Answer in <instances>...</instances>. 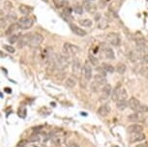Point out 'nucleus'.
<instances>
[{
	"instance_id": "nucleus-1",
	"label": "nucleus",
	"mask_w": 148,
	"mask_h": 147,
	"mask_svg": "<svg viewBox=\"0 0 148 147\" xmlns=\"http://www.w3.org/2000/svg\"><path fill=\"white\" fill-rule=\"evenodd\" d=\"M54 63H55L56 70H59V71L65 70V69L68 68V66L70 64L69 56H67V55H62V54H56L55 55Z\"/></svg>"
},
{
	"instance_id": "nucleus-2",
	"label": "nucleus",
	"mask_w": 148,
	"mask_h": 147,
	"mask_svg": "<svg viewBox=\"0 0 148 147\" xmlns=\"http://www.w3.org/2000/svg\"><path fill=\"white\" fill-rule=\"evenodd\" d=\"M128 97L127 91L125 88H123L121 86H117L114 88L112 95H111V99L114 102L117 101H123V100H126Z\"/></svg>"
},
{
	"instance_id": "nucleus-3",
	"label": "nucleus",
	"mask_w": 148,
	"mask_h": 147,
	"mask_svg": "<svg viewBox=\"0 0 148 147\" xmlns=\"http://www.w3.org/2000/svg\"><path fill=\"white\" fill-rule=\"evenodd\" d=\"M16 23H18L19 29L26 30V29L31 28L34 21H33V19L31 18H29V16H22V18L18 19Z\"/></svg>"
},
{
	"instance_id": "nucleus-4",
	"label": "nucleus",
	"mask_w": 148,
	"mask_h": 147,
	"mask_svg": "<svg viewBox=\"0 0 148 147\" xmlns=\"http://www.w3.org/2000/svg\"><path fill=\"white\" fill-rule=\"evenodd\" d=\"M79 48L72 45L70 43H65L63 46V51L67 56H74V55H76L79 52Z\"/></svg>"
},
{
	"instance_id": "nucleus-5",
	"label": "nucleus",
	"mask_w": 148,
	"mask_h": 147,
	"mask_svg": "<svg viewBox=\"0 0 148 147\" xmlns=\"http://www.w3.org/2000/svg\"><path fill=\"white\" fill-rule=\"evenodd\" d=\"M107 42L108 44H110L111 46H120V43H121V39H120V36L117 33L111 32L108 33L107 36Z\"/></svg>"
},
{
	"instance_id": "nucleus-6",
	"label": "nucleus",
	"mask_w": 148,
	"mask_h": 147,
	"mask_svg": "<svg viewBox=\"0 0 148 147\" xmlns=\"http://www.w3.org/2000/svg\"><path fill=\"white\" fill-rule=\"evenodd\" d=\"M91 65L92 64L89 62V61H85L84 65H83V67L82 69V76L85 79V80H87V81H89L92 77V67H91Z\"/></svg>"
},
{
	"instance_id": "nucleus-7",
	"label": "nucleus",
	"mask_w": 148,
	"mask_h": 147,
	"mask_svg": "<svg viewBox=\"0 0 148 147\" xmlns=\"http://www.w3.org/2000/svg\"><path fill=\"white\" fill-rule=\"evenodd\" d=\"M44 41V37L42 36L41 34H34L32 35L31 39H30V42H29V46L31 48H37L43 43Z\"/></svg>"
},
{
	"instance_id": "nucleus-8",
	"label": "nucleus",
	"mask_w": 148,
	"mask_h": 147,
	"mask_svg": "<svg viewBox=\"0 0 148 147\" xmlns=\"http://www.w3.org/2000/svg\"><path fill=\"white\" fill-rule=\"evenodd\" d=\"M32 37V34H24V35H21L19 40L18 41V49H21L23 46H25L26 45H29V42H30V39Z\"/></svg>"
},
{
	"instance_id": "nucleus-9",
	"label": "nucleus",
	"mask_w": 148,
	"mask_h": 147,
	"mask_svg": "<svg viewBox=\"0 0 148 147\" xmlns=\"http://www.w3.org/2000/svg\"><path fill=\"white\" fill-rule=\"evenodd\" d=\"M146 138V135H145L143 133H135V134H132L130 135V142L131 143H135V142H139V141H142Z\"/></svg>"
},
{
	"instance_id": "nucleus-10",
	"label": "nucleus",
	"mask_w": 148,
	"mask_h": 147,
	"mask_svg": "<svg viewBox=\"0 0 148 147\" xmlns=\"http://www.w3.org/2000/svg\"><path fill=\"white\" fill-rule=\"evenodd\" d=\"M128 104H129V107L131 109L134 110L135 112H138V107H140L141 103L139 102L136 98H135V97H131L130 100L128 101Z\"/></svg>"
},
{
	"instance_id": "nucleus-11",
	"label": "nucleus",
	"mask_w": 148,
	"mask_h": 147,
	"mask_svg": "<svg viewBox=\"0 0 148 147\" xmlns=\"http://www.w3.org/2000/svg\"><path fill=\"white\" fill-rule=\"evenodd\" d=\"M103 51H104V53L106 55V57L110 60H113L115 58V54H114V51H112V49H110V46H108L106 44H103L102 45Z\"/></svg>"
},
{
	"instance_id": "nucleus-12",
	"label": "nucleus",
	"mask_w": 148,
	"mask_h": 147,
	"mask_svg": "<svg viewBox=\"0 0 148 147\" xmlns=\"http://www.w3.org/2000/svg\"><path fill=\"white\" fill-rule=\"evenodd\" d=\"M111 93L110 84H105L101 88V100H107Z\"/></svg>"
},
{
	"instance_id": "nucleus-13",
	"label": "nucleus",
	"mask_w": 148,
	"mask_h": 147,
	"mask_svg": "<svg viewBox=\"0 0 148 147\" xmlns=\"http://www.w3.org/2000/svg\"><path fill=\"white\" fill-rule=\"evenodd\" d=\"M83 7L86 12H88L89 14H95L97 11V6L94 3H92L91 1H84L83 2Z\"/></svg>"
},
{
	"instance_id": "nucleus-14",
	"label": "nucleus",
	"mask_w": 148,
	"mask_h": 147,
	"mask_svg": "<svg viewBox=\"0 0 148 147\" xmlns=\"http://www.w3.org/2000/svg\"><path fill=\"white\" fill-rule=\"evenodd\" d=\"M70 28L73 31L74 34H76L77 36H79V37H83V36L86 35V31L85 30L82 29L80 27L77 26L76 24H73V23H70Z\"/></svg>"
},
{
	"instance_id": "nucleus-15",
	"label": "nucleus",
	"mask_w": 148,
	"mask_h": 147,
	"mask_svg": "<svg viewBox=\"0 0 148 147\" xmlns=\"http://www.w3.org/2000/svg\"><path fill=\"white\" fill-rule=\"evenodd\" d=\"M98 114L103 116V117H105V116H107L110 114V107L108 106V104H105V105H102L101 107L98 109Z\"/></svg>"
},
{
	"instance_id": "nucleus-16",
	"label": "nucleus",
	"mask_w": 148,
	"mask_h": 147,
	"mask_svg": "<svg viewBox=\"0 0 148 147\" xmlns=\"http://www.w3.org/2000/svg\"><path fill=\"white\" fill-rule=\"evenodd\" d=\"M60 16L64 18V21H68V23H70L73 18L72 15H71V9H70V8H67V7L64 8L63 11L60 14Z\"/></svg>"
},
{
	"instance_id": "nucleus-17",
	"label": "nucleus",
	"mask_w": 148,
	"mask_h": 147,
	"mask_svg": "<svg viewBox=\"0 0 148 147\" xmlns=\"http://www.w3.org/2000/svg\"><path fill=\"white\" fill-rule=\"evenodd\" d=\"M18 11L21 15H23L24 16H26L27 15H29L30 13L33 11V8L32 7H29L27 5H24V4H21L18 6Z\"/></svg>"
},
{
	"instance_id": "nucleus-18",
	"label": "nucleus",
	"mask_w": 148,
	"mask_h": 147,
	"mask_svg": "<svg viewBox=\"0 0 148 147\" xmlns=\"http://www.w3.org/2000/svg\"><path fill=\"white\" fill-rule=\"evenodd\" d=\"M143 131V128H142L141 125L138 124H133L131 126L128 127V132L131 133V134H135V133H142Z\"/></svg>"
},
{
	"instance_id": "nucleus-19",
	"label": "nucleus",
	"mask_w": 148,
	"mask_h": 147,
	"mask_svg": "<svg viewBox=\"0 0 148 147\" xmlns=\"http://www.w3.org/2000/svg\"><path fill=\"white\" fill-rule=\"evenodd\" d=\"M129 59L134 63L138 62V61L140 60V54L136 51H132L129 53Z\"/></svg>"
},
{
	"instance_id": "nucleus-20",
	"label": "nucleus",
	"mask_w": 148,
	"mask_h": 147,
	"mask_svg": "<svg viewBox=\"0 0 148 147\" xmlns=\"http://www.w3.org/2000/svg\"><path fill=\"white\" fill-rule=\"evenodd\" d=\"M18 28H19L18 23H12L9 27H7L6 31H5V35H14L15 32L18 30Z\"/></svg>"
},
{
	"instance_id": "nucleus-21",
	"label": "nucleus",
	"mask_w": 148,
	"mask_h": 147,
	"mask_svg": "<svg viewBox=\"0 0 148 147\" xmlns=\"http://www.w3.org/2000/svg\"><path fill=\"white\" fill-rule=\"evenodd\" d=\"M94 80L99 83L101 86H104L105 84H107V77L105 76H102V75L97 74L96 76L94 77Z\"/></svg>"
},
{
	"instance_id": "nucleus-22",
	"label": "nucleus",
	"mask_w": 148,
	"mask_h": 147,
	"mask_svg": "<svg viewBox=\"0 0 148 147\" xmlns=\"http://www.w3.org/2000/svg\"><path fill=\"white\" fill-rule=\"evenodd\" d=\"M72 69H73V73H74V75H77L79 73L80 69H82V66H80V63H79V59H75L74 61H73Z\"/></svg>"
},
{
	"instance_id": "nucleus-23",
	"label": "nucleus",
	"mask_w": 148,
	"mask_h": 147,
	"mask_svg": "<svg viewBox=\"0 0 148 147\" xmlns=\"http://www.w3.org/2000/svg\"><path fill=\"white\" fill-rule=\"evenodd\" d=\"M77 84V79L74 77H69L65 80V85L68 88H74Z\"/></svg>"
},
{
	"instance_id": "nucleus-24",
	"label": "nucleus",
	"mask_w": 148,
	"mask_h": 147,
	"mask_svg": "<svg viewBox=\"0 0 148 147\" xmlns=\"http://www.w3.org/2000/svg\"><path fill=\"white\" fill-rule=\"evenodd\" d=\"M54 6L60 9V8H65L69 4V0H53Z\"/></svg>"
},
{
	"instance_id": "nucleus-25",
	"label": "nucleus",
	"mask_w": 148,
	"mask_h": 147,
	"mask_svg": "<svg viewBox=\"0 0 148 147\" xmlns=\"http://www.w3.org/2000/svg\"><path fill=\"white\" fill-rule=\"evenodd\" d=\"M129 107V104L126 100H123V101H117L116 102V107L119 110H124Z\"/></svg>"
},
{
	"instance_id": "nucleus-26",
	"label": "nucleus",
	"mask_w": 148,
	"mask_h": 147,
	"mask_svg": "<svg viewBox=\"0 0 148 147\" xmlns=\"http://www.w3.org/2000/svg\"><path fill=\"white\" fill-rule=\"evenodd\" d=\"M108 19L107 18H101L99 19V23H98L97 27L99 29H106L108 28Z\"/></svg>"
},
{
	"instance_id": "nucleus-27",
	"label": "nucleus",
	"mask_w": 148,
	"mask_h": 147,
	"mask_svg": "<svg viewBox=\"0 0 148 147\" xmlns=\"http://www.w3.org/2000/svg\"><path fill=\"white\" fill-rule=\"evenodd\" d=\"M51 143L55 146H60L63 143V138L61 137H58V135H55L51 138Z\"/></svg>"
},
{
	"instance_id": "nucleus-28",
	"label": "nucleus",
	"mask_w": 148,
	"mask_h": 147,
	"mask_svg": "<svg viewBox=\"0 0 148 147\" xmlns=\"http://www.w3.org/2000/svg\"><path fill=\"white\" fill-rule=\"evenodd\" d=\"M126 65L125 64H123V63H118L117 64V66H116V68H115V71L117 72L118 74H120V75H123L126 72Z\"/></svg>"
},
{
	"instance_id": "nucleus-29",
	"label": "nucleus",
	"mask_w": 148,
	"mask_h": 147,
	"mask_svg": "<svg viewBox=\"0 0 148 147\" xmlns=\"http://www.w3.org/2000/svg\"><path fill=\"white\" fill-rule=\"evenodd\" d=\"M102 67L104 68V70L107 72V73H110V74L113 73V72L115 71V69H114L113 66L110 64H108V63H103Z\"/></svg>"
},
{
	"instance_id": "nucleus-30",
	"label": "nucleus",
	"mask_w": 148,
	"mask_h": 147,
	"mask_svg": "<svg viewBox=\"0 0 148 147\" xmlns=\"http://www.w3.org/2000/svg\"><path fill=\"white\" fill-rule=\"evenodd\" d=\"M12 8V4L7 0H1V11H4V9L8 11Z\"/></svg>"
},
{
	"instance_id": "nucleus-31",
	"label": "nucleus",
	"mask_w": 148,
	"mask_h": 147,
	"mask_svg": "<svg viewBox=\"0 0 148 147\" xmlns=\"http://www.w3.org/2000/svg\"><path fill=\"white\" fill-rule=\"evenodd\" d=\"M79 24L84 27H90L92 26V21L89 18H84V19H79Z\"/></svg>"
},
{
	"instance_id": "nucleus-32",
	"label": "nucleus",
	"mask_w": 148,
	"mask_h": 147,
	"mask_svg": "<svg viewBox=\"0 0 148 147\" xmlns=\"http://www.w3.org/2000/svg\"><path fill=\"white\" fill-rule=\"evenodd\" d=\"M21 34H14V35H11L9 39H8V41H9V43L11 44H14V43H18V41L19 40V38H21Z\"/></svg>"
},
{
	"instance_id": "nucleus-33",
	"label": "nucleus",
	"mask_w": 148,
	"mask_h": 147,
	"mask_svg": "<svg viewBox=\"0 0 148 147\" xmlns=\"http://www.w3.org/2000/svg\"><path fill=\"white\" fill-rule=\"evenodd\" d=\"M6 19L11 21V23H13V21H15L16 19V14L15 12H8V14L6 15Z\"/></svg>"
},
{
	"instance_id": "nucleus-34",
	"label": "nucleus",
	"mask_w": 148,
	"mask_h": 147,
	"mask_svg": "<svg viewBox=\"0 0 148 147\" xmlns=\"http://www.w3.org/2000/svg\"><path fill=\"white\" fill-rule=\"evenodd\" d=\"M89 62H90L93 66L98 67V66H99V58L95 57L94 55L89 54Z\"/></svg>"
},
{
	"instance_id": "nucleus-35",
	"label": "nucleus",
	"mask_w": 148,
	"mask_h": 147,
	"mask_svg": "<svg viewBox=\"0 0 148 147\" xmlns=\"http://www.w3.org/2000/svg\"><path fill=\"white\" fill-rule=\"evenodd\" d=\"M128 119L132 122H136V121H139L140 117H139V115H138V112H135V113H133V114L128 116Z\"/></svg>"
},
{
	"instance_id": "nucleus-36",
	"label": "nucleus",
	"mask_w": 148,
	"mask_h": 147,
	"mask_svg": "<svg viewBox=\"0 0 148 147\" xmlns=\"http://www.w3.org/2000/svg\"><path fill=\"white\" fill-rule=\"evenodd\" d=\"M100 87H101V85H100V84H99V83H98V82H96V81H95V80H94L93 82L91 83V86H90L91 90L93 91V92H97V91L100 89Z\"/></svg>"
},
{
	"instance_id": "nucleus-37",
	"label": "nucleus",
	"mask_w": 148,
	"mask_h": 147,
	"mask_svg": "<svg viewBox=\"0 0 148 147\" xmlns=\"http://www.w3.org/2000/svg\"><path fill=\"white\" fill-rule=\"evenodd\" d=\"M138 113H146V112H148V107L146 106V105L141 104V105H140V107H138Z\"/></svg>"
},
{
	"instance_id": "nucleus-38",
	"label": "nucleus",
	"mask_w": 148,
	"mask_h": 147,
	"mask_svg": "<svg viewBox=\"0 0 148 147\" xmlns=\"http://www.w3.org/2000/svg\"><path fill=\"white\" fill-rule=\"evenodd\" d=\"M74 11L77 14H79V15H82L83 13V8L82 6H79V5H76V6L74 7Z\"/></svg>"
},
{
	"instance_id": "nucleus-39",
	"label": "nucleus",
	"mask_w": 148,
	"mask_h": 147,
	"mask_svg": "<svg viewBox=\"0 0 148 147\" xmlns=\"http://www.w3.org/2000/svg\"><path fill=\"white\" fill-rule=\"evenodd\" d=\"M140 74L143 77H147V79H148V67H142L141 70H140Z\"/></svg>"
},
{
	"instance_id": "nucleus-40",
	"label": "nucleus",
	"mask_w": 148,
	"mask_h": 147,
	"mask_svg": "<svg viewBox=\"0 0 148 147\" xmlns=\"http://www.w3.org/2000/svg\"><path fill=\"white\" fill-rule=\"evenodd\" d=\"M96 71L99 73V75H102V76L106 77V75H107V72L104 70V68H103L102 66H101V67H96Z\"/></svg>"
},
{
	"instance_id": "nucleus-41",
	"label": "nucleus",
	"mask_w": 148,
	"mask_h": 147,
	"mask_svg": "<svg viewBox=\"0 0 148 147\" xmlns=\"http://www.w3.org/2000/svg\"><path fill=\"white\" fill-rule=\"evenodd\" d=\"M3 48L6 49V51H8V52H10V53H14L16 51H15V49L13 48L12 46H8V45H5V46H3Z\"/></svg>"
},
{
	"instance_id": "nucleus-42",
	"label": "nucleus",
	"mask_w": 148,
	"mask_h": 147,
	"mask_svg": "<svg viewBox=\"0 0 148 147\" xmlns=\"http://www.w3.org/2000/svg\"><path fill=\"white\" fill-rule=\"evenodd\" d=\"M40 139V137L38 135H33L31 137L29 138V141H38Z\"/></svg>"
},
{
	"instance_id": "nucleus-43",
	"label": "nucleus",
	"mask_w": 148,
	"mask_h": 147,
	"mask_svg": "<svg viewBox=\"0 0 148 147\" xmlns=\"http://www.w3.org/2000/svg\"><path fill=\"white\" fill-rule=\"evenodd\" d=\"M136 147H148V143L145 141V142H142V143H139V144H138Z\"/></svg>"
},
{
	"instance_id": "nucleus-44",
	"label": "nucleus",
	"mask_w": 148,
	"mask_h": 147,
	"mask_svg": "<svg viewBox=\"0 0 148 147\" xmlns=\"http://www.w3.org/2000/svg\"><path fill=\"white\" fill-rule=\"evenodd\" d=\"M142 60H143V62H145L146 64H148V54L143 55V57H142Z\"/></svg>"
},
{
	"instance_id": "nucleus-45",
	"label": "nucleus",
	"mask_w": 148,
	"mask_h": 147,
	"mask_svg": "<svg viewBox=\"0 0 148 147\" xmlns=\"http://www.w3.org/2000/svg\"><path fill=\"white\" fill-rule=\"evenodd\" d=\"M26 144H27V141H25V140H22V141H19L18 146H24V145H26Z\"/></svg>"
},
{
	"instance_id": "nucleus-46",
	"label": "nucleus",
	"mask_w": 148,
	"mask_h": 147,
	"mask_svg": "<svg viewBox=\"0 0 148 147\" xmlns=\"http://www.w3.org/2000/svg\"><path fill=\"white\" fill-rule=\"evenodd\" d=\"M69 147H79V145L77 143H75V142H71L69 144Z\"/></svg>"
},
{
	"instance_id": "nucleus-47",
	"label": "nucleus",
	"mask_w": 148,
	"mask_h": 147,
	"mask_svg": "<svg viewBox=\"0 0 148 147\" xmlns=\"http://www.w3.org/2000/svg\"><path fill=\"white\" fill-rule=\"evenodd\" d=\"M5 92H7V93H11V92H12V90H11V88L7 87V88H5Z\"/></svg>"
},
{
	"instance_id": "nucleus-48",
	"label": "nucleus",
	"mask_w": 148,
	"mask_h": 147,
	"mask_svg": "<svg viewBox=\"0 0 148 147\" xmlns=\"http://www.w3.org/2000/svg\"><path fill=\"white\" fill-rule=\"evenodd\" d=\"M43 1H45V2H49V0H43Z\"/></svg>"
},
{
	"instance_id": "nucleus-49",
	"label": "nucleus",
	"mask_w": 148,
	"mask_h": 147,
	"mask_svg": "<svg viewBox=\"0 0 148 147\" xmlns=\"http://www.w3.org/2000/svg\"><path fill=\"white\" fill-rule=\"evenodd\" d=\"M18 147H24V146H18Z\"/></svg>"
}]
</instances>
